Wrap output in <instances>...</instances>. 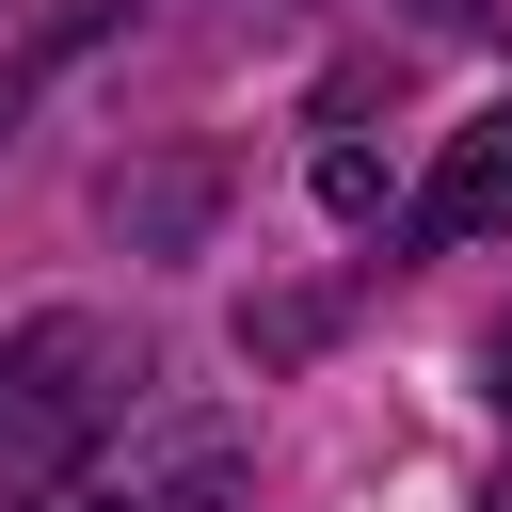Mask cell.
<instances>
[{"label":"cell","instance_id":"obj_1","mask_svg":"<svg viewBox=\"0 0 512 512\" xmlns=\"http://www.w3.org/2000/svg\"><path fill=\"white\" fill-rule=\"evenodd\" d=\"M144 416V336L96 304H48L0 336V512H48L112 432Z\"/></svg>","mask_w":512,"mask_h":512},{"label":"cell","instance_id":"obj_2","mask_svg":"<svg viewBox=\"0 0 512 512\" xmlns=\"http://www.w3.org/2000/svg\"><path fill=\"white\" fill-rule=\"evenodd\" d=\"M240 464H256V432L224 400H192V416H128L48 512H240Z\"/></svg>","mask_w":512,"mask_h":512},{"label":"cell","instance_id":"obj_3","mask_svg":"<svg viewBox=\"0 0 512 512\" xmlns=\"http://www.w3.org/2000/svg\"><path fill=\"white\" fill-rule=\"evenodd\" d=\"M400 240H512V96L448 128V160H432V192L400 208Z\"/></svg>","mask_w":512,"mask_h":512},{"label":"cell","instance_id":"obj_4","mask_svg":"<svg viewBox=\"0 0 512 512\" xmlns=\"http://www.w3.org/2000/svg\"><path fill=\"white\" fill-rule=\"evenodd\" d=\"M320 208H336V224H368V208H384V176H368V144H320Z\"/></svg>","mask_w":512,"mask_h":512},{"label":"cell","instance_id":"obj_5","mask_svg":"<svg viewBox=\"0 0 512 512\" xmlns=\"http://www.w3.org/2000/svg\"><path fill=\"white\" fill-rule=\"evenodd\" d=\"M480 368H496V400H512V320H496V352H480Z\"/></svg>","mask_w":512,"mask_h":512},{"label":"cell","instance_id":"obj_6","mask_svg":"<svg viewBox=\"0 0 512 512\" xmlns=\"http://www.w3.org/2000/svg\"><path fill=\"white\" fill-rule=\"evenodd\" d=\"M480 512H512V464H496V496H480Z\"/></svg>","mask_w":512,"mask_h":512}]
</instances>
